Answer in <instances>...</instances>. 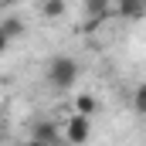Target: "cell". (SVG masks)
<instances>
[{
  "label": "cell",
  "instance_id": "obj_4",
  "mask_svg": "<svg viewBox=\"0 0 146 146\" xmlns=\"http://www.w3.org/2000/svg\"><path fill=\"white\" fill-rule=\"evenodd\" d=\"M112 7L119 10V17H143L146 0H112Z\"/></svg>",
  "mask_w": 146,
  "mask_h": 146
},
{
  "label": "cell",
  "instance_id": "obj_1",
  "mask_svg": "<svg viewBox=\"0 0 146 146\" xmlns=\"http://www.w3.org/2000/svg\"><path fill=\"white\" fill-rule=\"evenodd\" d=\"M48 85L51 88H72L75 82H78V61L68 58V54H58V58H51V65H48Z\"/></svg>",
  "mask_w": 146,
  "mask_h": 146
},
{
  "label": "cell",
  "instance_id": "obj_12",
  "mask_svg": "<svg viewBox=\"0 0 146 146\" xmlns=\"http://www.w3.org/2000/svg\"><path fill=\"white\" fill-rule=\"evenodd\" d=\"M3 3H17V0H3Z\"/></svg>",
  "mask_w": 146,
  "mask_h": 146
},
{
  "label": "cell",
  "instance_id": "obj_3",
  "mask_svg": "<svg viewBox=\"0 0 146 146\" xmlns=\"http://www.w3.org/2000/svg\"><path fill=\"white\" fill-rule=\"evenodd\" d=\"M31 136H34V139H41V143H48V146H61V143H65L61 126H58V122H48V119H44V122H37Z\"/></svg>",
  "mask_w": 146,
  "mask_h": 146
},
{
  "label": "cell",
  "instance_id": "obj_8",
  "mask_svg": "<svg viewBox=\"0 0 146 146\" xmlns=\"http://www.w3.org/2000/svg\"><path fill=\"white\" fill-rule=\"evenodd\" d=\"M0 31L14 41V37L24 34V21H21V17H3V21H0Z\"/></svg>",
  "mask_w": 146,
  "mask_h": 146
},
{
  "label": "cell",
  "instance_id": "obj_6",
  "mask_svg": "<svg viewBox=\"0 0 146 146\" xmlns=\"http://www.w3.org/2000/svg\"><path fill=\"white\" fill-rule=\"evenodd\" d=\"M109 10H112V0H85V14L92 21H102Z\"/></svg>",
  "mask_w": 146,
  "mask_h": 146
},
{
  "label": "cell",
  "instance_id": "obj_10",
  "mask_svg": "<svg viewBox=\"0 0 146 146\" xmlns=\"http://www.w3.org/2000/svg\"><path fill=\"white\" fill-rule=\"evenodd\" d=\"M7 51H10V37L0 31V54H7Z\"/></svg>",
  "mask_w": 146,
  "mask_h": 146
},
{
  "label": "cell",
  "instance_id": "obj_7",
  "mask_svg": "<svg viewBox=\"0 0 146 146\" xmlns=\"http://www.w3.org/2000/svg\"><path fill=\"white\" fill-rule=\"evenodd\" d=\"M41 14H44L48 21L65 17V0H41Z\"/></svg>",
  "mask_w": 146,
  "mask_h": 146
},
{
  "label": "cell",
  "instance_id": "obj_11",
  "mask_svg": "<svg viewBox=\"0 0 146 146\" xmlns=\"http://www.w3.org/2000/svg\"><path fill=\"white\" fill-rule=\"evenodd\" d=\"M24 146H48V143H41V139H34V136H31V139H27Z\"/></svg>",
  "mask_w": 146,
  "mask_h": 146
},
{
  "label": "cell",
  "instance_id": "obj_9",
  "mask_svg": "<svg viewBox=\"0 0 146 146\" xmlns=\"http://www.w3.org/2000/svg\"><path fill=\"white\" fill-rule=\"evenodd\" d=\"M133 112H136V115H146V82L133 92Z\"/></svg>",
  "mask_w": 146,
  "mask_h": 146
},
{
  "label": "cell",
  "instance_id": "obj_2",
  "mask_svg": "<svg viewBox=\"0 0 146 146\" xmlns=\"http://www.w3.org/2000/svg\"><path fill=\"white\" fill-rule=\"evenodd\" d=\"M61 136H65L68 146H85L88 139H92V119L72 112V115L65 119V126H61Z\"/></svg>",
  "mask_w": 146,
  "mask_h": 146
},
{
  "label": "cell",
  "instance_id": "obj_5",
  "mask_svg": "<svg viewBox=\"0 0 146 146\" xmlns=\"http://www.w3.org/2000/svg\"><path fill=\"white\" fill-rule=\"evenodd\" d=\"M95 109H99V99L92 95V92H82V95H75V112L78 115H95Z\"/></svg>",
  "mask_w": 146,
  "mask_h": 146
}]
</instances>
